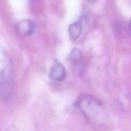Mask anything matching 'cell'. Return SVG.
<instances>
[{
    "mask_svg": "<svg viewBox=\"0 0 131 131\" xmlns=\"http://www.w3.org/2000/svg\"><path fill=\"white\" fill-rule=\"evenodd\" d=\"M77 106L86 119L93 124H104L106 121V110L96 99L83 96L77 101Z\"/></svg>",
    "mask_w": 131,
    "mask_h": 131,
    "instance_id": "cell-1",
    "label": "cell"
},
{
    "mask_svg": "<svg viewBox=\"0 0 131 131\" xmlns=\"http://www.w3.org/2000/svg\"><path fill=\"white\" fill-rule=\"evenodd\" d=\"M49 78L55 82L62 81L67 76L65 67L58 60H55L49 70Z\"/></svg>",
    "mask_w": 131,
    "mask_h": 131,
    "instance_id": "cell-2",
    "label": "cell"
},
{
    "mask_svg": "<svg viewBox=\"0 0 131 131\" xmlns=\"http://www.w3.org/2000/svg\"><path fill=\"white\" fill-rule=\"evenodd\" d=\"M17 32L23 36H28L33 33L35 30V24L32 20L23 19L16 25Z\"/></svg>",
    "mask_w": 131,
    "mask_h": 131,
    "instance_id": "cell-3",
    "label": "cell"
},
{
    "mask_svg": "<svg viewBox=\"0 0 131 131\" xmlns=\"http://www.w3.org/2000/svg\"><path fill=\"white\" fill-rule=\"evenodd\" d=\"M83 19H84V17L83 16L78 21L72 23L69 26V29H68L69 35H70V39L73 41L77 40L80 38V36H81L83 29V23H84Z\"/></svg>",
    "mask_w": 131,
    "mask_h": 131,
    "instance_id": "cell-4",
    "label": "cell"
},
{
    "mask_svg": "<svg viewBox=\"0 0 131 131\" xmlns=\"http://www.w3.org/2000/svg\"><path fill=\"white\" fill-rule=\"evenodd\" d=\"M82 56L81 52L78 49H74L71 51L69 56V59L72 62H77L80 60Z\"/></svg>",
    "mask_w": 131,
    "mask_h": 131,
    "instance_id": "cell-5",
    "label": "cell"
},
{
    "mask_svg": "<svg viewBox=\"0 0 131 131\" xmlns=\"http://www.w3.org/2000/svg\"><path fill=\"white\" fill-rule=\"evenodd\" d=\"M88 1H90V2H95V1H96V0H88Z\"/></svg>",
    "mask_w": 131,
    "mask_h": 131,
    "instance_id": "cell-6",
    "label": "cell"
},
{
    "mask_svg": "<svg viewBox=\"0 0 131 131\" xmlns=\"http://www.w3.org/2000/svg\"><path fill=\"white\" fill-rule=\"evenodd\" d=\"M129 26H130V28H131V20H130V23H129Z\"/></svg>",
    "mask_w": 131,
    "mask_h": 131,
    "instance_id": "cell-7",
    "label": "cell"
}]
</instances>
